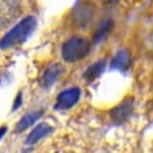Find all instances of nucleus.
<instances>
[{"label":"nucleus","mask_w":153,"mask_h":153,"mask_svg":"<svg viewBox=\"0 0 153 153\" xmlns=\"http://www.w3.org/2000/svg\"><path fill=\"white\" fill-rule=\"evenodd\" d=\"M42 111H32L27 112L26 115H23L22 118L19 119V122L16 123V131H25L26 128L32 127L33 124L41 118Z\"/></svg>","instance_id":"1a4fd4ad"},{"label":"nucleus","mask_w":153,"mask_h":153,"mask_svg":"<svg viewBox=\"0 0 153 153\" xmlns=\"http://www.w3.org/2000/svg\"><path fill=\"white\" fill-rule=\"evenodd\" d=\"M79 97H81V90L78 88H71V89L64 90V92H62L57 96L55 108L59 109V111H66V109L74 107L78 102Z\"/></svg>","instance_id":"39448f33"},{"label":"nucleus","mask_w":153,"mask_h":153,"mask_svg":"<svg viewBox=\"0 0 153 153\" xmlns=\"http://www.w3.org/2000/svg\"><path fill=\"white\" fill-rule=\"evenodd\" d=\"M21 104H22V93L19 92L18 96H16V99H15V102H14V109H18L19 107H21Z\"/></svg>","instance_id":"ddd939ff"},{"label":"nucleus","mask_w":153,"mask_h":153,"mask_svg":"<svg viewBox=\"0 0 153 153\" xmlns=\"http://www.w3.org/2000/svg\"><path fill=\"white\" fill-rule=\"evenodd\" d=\"M36 27V19L33 16L22 19L19 23H16L8 33L3 37L0 41V48L7 49V48H13L15 45H19L25 42V40L32 34V32Z\"/></svg>","instance_id":"f257e3e1"},{"label":"nucleus","mask_w":153,"mask_h":153,"mask_svg":"<svg viewBox=\"0 0 153 153\" xmlns=\"http://www.w3.org/2000/svg\"><path fill=\"white\" fill-rule=\"evenodd\" d=\"M6 133H7V127H6V126H3V127L0 128V140L4 137V134H6Z\"/></svg>","instance_id":"4468645a"},{"label":"nucleus","mask_w":153,"mask_h":153,"mask_svg":"<svg viewBox=\"0 0 153 153\" xmlns=\"http://www.w3.org/2000/svg\"><path fill=\"white\" fill-rule=\"evenodd\" d=\"M94 15V7L89 3L81 4L74 13V23L78 27H86L89 26Z\"/></svg>","instance_id":"423d86ee"},{"label":"nucleus","mask_w":153,"mask_h":153,"mask_svg":"<svg viewBox=\"0 0 153 153\" xmlns=\"http://www.w3.org/2000/svg\"><path fill=\"white\" fill-rule=\"evenodd\" d=\"M133 109H134V99L133 97H127V99H124L123 101L119 102L116 107H114L109 111V116L116 123H124L131 116Z\"/></svg>","instance_id":"20e7f679"},{"label":"nucleus","mask_w":153,"mask_h":153,"mask_svg":"<svg viewBox=\"0 0 153 153\" xmlns=\"http://www.w3.org/2000/svg\"><path fill=\"white\" fill-rule=\"evenodd\" d=\"M111 29H112V21L111 19H105L104 22H101V25L99 26V29H97V32H96V34H94V42L102 41V40L109 34Z\"/></svg>","instance_id":"f8f14e48"},{"label":"nucleus","mask_w":153,"mask_h":153,"mask_svg":"<svg viewBox=\"0 0 153 153\" xmlns=\"http://www.w3.org/2000/svg\"><path fill=\"white\" fill-rule=\"evenodd\" d=\"M130 62H131V56L128 53V51L126 49H122L119 51L118 53L115 55L114 60H112L111 66L112 68H118V70H126L128 66H130Z\"/></svg>","instance_id":"9d476101"},{"label":"nucleus","mask_w":153,"mask_h":153,"mask_svg":"<svg viewBox=\"0 0 153 153\" xmlns=\"http://www.w3.org/2000/svg\"><path fill=\"white\" fill-rule=\"evenodd\" d=\"M104 68H105V62L104 60L96 62L94 64H92V66H90L89 68L85 71L83 78H85L86 81H94L96 78H99V76L102 74Z\"/></svg>","instance_id":"9b49d317"},{"label":"nucleus","mask_w":153,"mask_h":153,"mask_svg":"<svg viewBox=\"0 0 153 153\" xmlns=\"http://www.w3.org/2000/svg\"><path fill=\"white\" fill-rule=\"evenodd\" d=\"M52 131H53V127H52L51 124H48V123L37 124V126L32 130V133L27 135V138H26V143L33 145V143L38 142L40 140H42L44 137H47L48 134H51Z\"/></svg>","instance_id":"6e6552de"},{"label":"nucleus","mask_w":153,"mask_h":153,"mask_svg":"<svg viewBox=\"0 0 153 153\" xmlns=\"http://www.w3.org/2000/svg\"><path fill=\"white\" fill-rule=\"evenodd\" d=\"M22 0H0V27H6L21 15Z\"/></svg>","instance_id":"7ed1b4c3"},{"label":"nucleus","mask_w":153,"mask_h":153,"mask_svg":"<svg viewBox=\"0 0 153 153\" xmlns=\"http://www.w3.org/2000/svg\"><path fill=\"white\" fill-rule=\"evenodd\" d=\"M64 74V67L59 63H53L51 66L47 67V70L44 71L41 76V85L44 88H51L52 85L57 82V81L60 79V76Z\"/></svg>","instance_id":"0eeeda50"},{"label":"nucleus","mask_w":153,"mask_h":153,"mask_svg":"<svg viewBox=\"0 0 153 153\" xmlns=\"http://www.w3.org/2000/svg\"><path fill=\"white\" fill-rule=\"evenodd\" d=\"M90 51V44L86 38L82 37H73L66 41L62 48V56L68 63L82 60Z\"/></svg>","instance_id":"f03ea898"}]
</instances>
